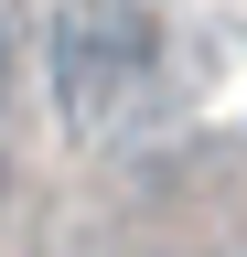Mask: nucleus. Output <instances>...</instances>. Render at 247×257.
<instances>
[{"label":"nucleus","mask_w":247,"mask_h":257,"mask_svg":"<svg viewBox=\"0 0 247 257\" xmlns=\"http://www.w3.org/2000/svg\"><path fill=\"white\" fill-rule=\"evenodd\" d=\"M0 204H11V161H0Z\"/></svg>","instance_id":"7ed1b4c3"},{"label":"nucleus","mask_w":247,"mask_h":257,"mask_svg":"<svg viewBox=\"0 0 247 257\" xmlns=\"http://www.w3.org/2000/svg\"><path fill=\"white\" fill-rule=\"evenodd\" d=\"M0 96H11V32H0Z\"/></svg>","instance_id":"f03ea898"},{"label":"nucleus","mask_w":247,"mask_h":257,"mask_svg":"<svg viewBox=\"0 0 247 257\" xmlns=\"http://www.w3.org/2000/svg\"><path fill=\"white\" fill-rule=\"evenodd\" d=\"M161 11L150 0H65L54 11V96L65 118H129L150 86H161Z\"/></svg>","instance_id":"f257e3e1"}]
</instances>
